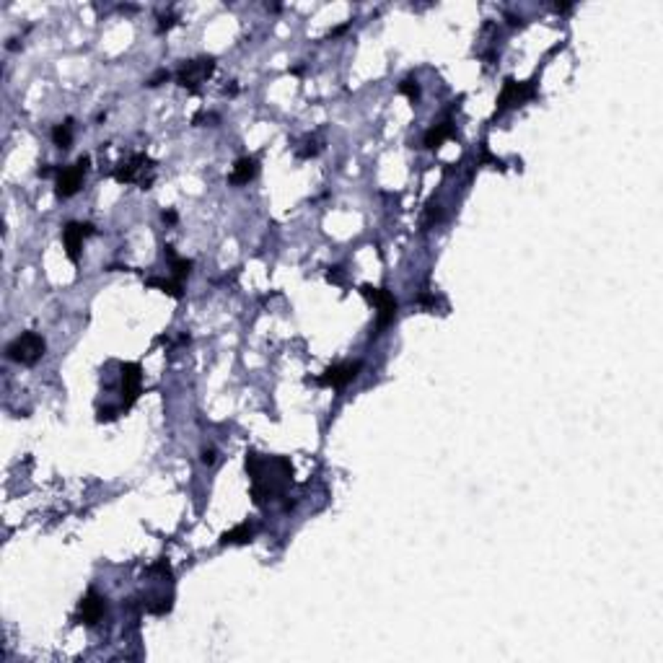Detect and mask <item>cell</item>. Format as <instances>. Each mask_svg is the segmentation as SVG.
<instances>
[{"instance_id":"6da1fadb","label":"cell","mask_w":663,"mask_h":663,"mask_svg":"<svg viewBox=\"0 0 663 663\" xmlns=\"http://www.w3.org/2000/svg\"><path fill=\"white\" fill-rule=\"evenodd\" d=\"M247 471L249 480H252V500L259 508L283 495L293 482V464L285 456L247 451Z\"/></svg>"},{"instance_id":"7a4b0ae2","label":"cell","mask_w":663,"mask_h":663,"mask_svg":"<svg viewBox=\"0 0 663 663\" xmlns=\"http://www.w3.org/2000/svg\"><path fill=\"white\" fill-rule=\"evenodd\" d=\"M47 350V342L44 337L37 335V332H21V335L13 340V342L6 347V355L13 363H21V366H34L39 363L42 355Z\"/></svg>"},{"instance_id":"3957f363","label":"cell","mask_w":663,"mask_h":663,"mask_svg":"<svg viewBox=\"0 0 663 663\" xmlns=\"http://www.w3.org/2000/svg\"><path fill=\"white\" fill-rule=\"evenodd\" d=\"M114 179L120 184H140L143 190H151L153 184V161L145 153H132L128 161H122Z\"/></svg>"},{"instance_id":"277c9868","label":"cell","mask_w":663,"mask_h":663,"mask_svg":"<svg viewBox=\"0 0 663 663\" xmlns=\"http://www.w3.org/2000/svg\"><path fill=\"white\" fill-rule=\"evenodd\" d=\"M360 296L368 298L378 309V321H376V335H381L397 316V298L389 288H373V285H360Z\"/></svg>"},{"instance_id":"5b68a950","label":"cell","mask_w":663,"mask_h":663,"mask_svg":"<svg viewBox=\"0 0 663 663\" xmlns=\"http://www.w3.org/2000/svg\"><path fill=\"white\" fill-rule=\"evenodd\" d=\"M88 163H91V159L88 156H80L73 166H65V168H57V187L55 192L57 197H73V194L78 192L80 187H83V179H86L88 174Z\"/></svg>"},{"instance_id":"8992f818","label":"cell","mask_w":663,"mask_h":663,"mask_svg":"<svg viewBox=\"0 0 663 663\" xmlns=\"http://www.w3.org/2000/svg\"><path fill=\"white\" fill-rule=\"evenodd\" d=\"M213 70H216V60L213 57H197V60H190V63H184L179 68L176 83L187 88V91H197L200 83H205L213 75Z\"/></svg>"},{"instance_id":"52a82bcc","label":"cell","mask_w":663,"mask_h":663,"mask_svg":"<svg viewBox=\"0 0 663 663\" xmlns=\"http://www.w3.org/2000/svg\"><path fill=\"white\" fill-rule=\"evenodd\" d=\"M534 94H536L534 80H528V83H519V80H513V78H505L503 91H500V97H497L495 114H503L505 109H511V106H521L523 101L534 99Z\"/></svg>"},{"instance_id":"ba28073f","label":"cell","mask_w":663,"mask_h":663,"mask_svg":"<svg viewBox=\"0 0 663 663\" xmlns=\"http://www.w3.org/2000/svg\"><path fill=\"white\" fill-rule=\"evenodd\" d=\"M363 363L360 360H352V363H337V366H329L324 373L316 378L319 386H329V389H345L347 384H352L358 378Z\"/></svg>"},{"instance_id":"9c48e42d","label":"cell","mask_w":663,"mask_h":663,"mask_svg":"<svg viewBox=\"0 0 663 663\" xmlns=\"http://www.w3.org/2000/svg\"><path fill=\"white\" fill-rule=\"evenodd\" d=\"M122 409H130L143 392V371L140 363H122Z\"/></svg>"},{"instance_id":"30bf717a","label":"cell","mask_w":663,"mask_h":663,"mask_svg":"<svg viewBox=\"0 0 663 663\" xmlns=\"http://www.w3.org/2000/svg\"><path fill=\"white\" fill-rule=\"evenodd\" d=\"M104 612H106L104 596H99L97 591H88L86 596L78 601V609H75V614H73V622L94 627V624H99V619L104 616Z\"/></svg>"},{"instance_id":"8fae6325","label":"cell","mask_w":663,"mask_h":663,"mask_svg":"<svg viewBox=\"0 0 663 663\" xmlns=\"http://www.w3.org/2000/svg\"><path fill=\"white\" fill-rule=\"evenodd\" d=\"M94 233V225L91 223H68L63 228V247L65 254L70 262H78L80 259V249H83V241Z\"/></svg>"},{"instance_id":"7c38bea8","label":"cell","mask_w":663,"mask_h":663,"mask_svg":"<svg viewBox=\"0 0 663 663\" xmlns=\"http://www.w3.org/2000/svg\"><path fill=\"white\" fill-rule=\"evenodd\" d=\"M254 176H256V159L244 156V159H239L236 163H233V171H231V176H228V182L236 184V187H241V184L252 182Z\"/></svg>"},{"instance_id":"4fadbf2b","label":"cell","mask_w":663,"mask_h":663,"mask_svg":"<svg viewBox=\"0 0 663 663\" xmlns=\"http://www.w3.org/2000/svg\"><path fill=\"white\" fill-rule=\"evenodd\" d=\"M448 137H454V125H451V122H440V125H433V128L425 132L423 145L428 151H435V148H440V145L446 143Z\"/></svg>"},{"instance_id":"5bb4252c","label":"cell","mask_w":663,"mask_h":663,"mask_svg":"<svg viewBox=\"0 0 663 663\" xmlns=\"http://www.w3.org/2000/svg\"><path fill=\"white\" fill-rule=\"evenodd\" d=\"M163 256H166L168 264H171V272H174L176 283H182L184 278H190V272H192V259L179 256L174 252V247H163Z\"/></svg>"},{"instance_id":"9a60e30c","label":"cell","mask_w":663,"mask_h":663,"mask_svg":"<svg viewBox=\"0 0 663 663\" xmlns=\"http://www.w3.org/2000/svg\"><path fill=\"white\" fill-rule=\"evenodd\" d=\"M252 536H254V526L239 523L236 528H231V531H225V534L221 536V544H249Z\"/></svg>"},{"instance_id":"2e32d148","label":"cell","mask_w":663,"mask_h":663,"mask_svg":"<svg viewBox=\"0 0 663 663\" xmlns=\"http://www.w3.org/2000/svg\"><path fill=\"white\" fill-rule=\"evenodd\" d=\"M52 143L57 145V148H63V151H68L73 145V120H65L60 122V125H55V130H52Z\"/></svg>"},{"instance_id":"e0dca14e","label":"cell","mask_w":663,"mask_h":663,"mask_svg":"<svg viewBox=\"0 0 663 663\" xmlns=\"http://www.w3.org/2000/svg\"><path fill=\"white\" fill-rule=\"evenodd\" d=\"M148 285H151V288H161L163 293H168L171 298H182V283H176V280L151 278V280H148Z\"/></svg>"},{"instance_id":"ac0fdd59","label":"cell","mask_w":663,"mask_h":663,"mask_svg":"<svg viewBox=\"0 0 663 663\" xmlns=\"http://www.w3.org/2000/svg\"><path fill=\"white\" fill-rule=\"evenodd\" d=\"M397 91H399V94H404L409 101H417V99H420V86H417L415 78H404L399 86H397Z\"/></svg>"},{"instance_id":"d6986e66","label":"cell","mask_w":663,"mask_h":663,"mask_svg":"<svg viewBox=\"0 0 663 663\" xmlns=\"http://www.w3.org/2000/svg\"><path fill=\"white\" fill-rule=\"evenodd\" d=\"M319 151H321V145L316 143V140H309V143H306V148H301V151H298V159H314V156H316Z\"/></svg>"},{"instance_id":"ffe728a7","label":"cell","mask_w":663,"mask_h":663,"mask_svg":"<svg viewBox=\"0 0 663 663\" xmlns=\"http://www.w3.org/2000/svg\"><path fill=\"white\" fill-rule=\"evenodd\" d=\"M202 464H208V466L216 464V448H205L202 451Z\"/></svg>"},{"instance_id":"44dd1931","label":"cell","mask_w":663,"mask_h":663,"mask_svg":"<svg viewBox=\"0 0 663 663\" xmlns=\"http://www.w3.org/2000/svg\"><path fill=\"white\" fill-rule=\"evenodd\" d=\"M327 278L335 280V283H342V267H329Z\"/></svg>"},{"instance_id":"7402d4cb","label":"cell","mask_w":663,"mask_h":663,"mask_svg":"<svg viewBox=\"0 0 663 663\" xmlns=\"http://www.w3.org/2000/svg\"><path fill=\"white\" fill-rule=\"evenodd\" d=\"M161 80H168V73H166V70H161L159 75H153V78L148 80V83H145V86H151V88H153V86H159Z\"/></svg>"},{"instance_id":"603a6c76","label":"cell","mask_w":663,"mask_h":663,"mask_svg":"<svg viewBox=\"0 0 663 663\" xmlns=\"http://www.w3.org/2000/svg\"><path fill=\"white\" fill-rule=\"evenodd\" d=\"M163 221H166V223H176V213H174V210H163Z\"/></svg>"}]
</instances>
